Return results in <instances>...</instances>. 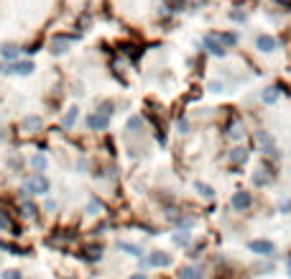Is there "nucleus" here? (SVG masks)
<instances>
[{"mask_svg":"<svg viewBox=\"0 0 291 279\" xmlns=\"http://www.w3.org/2000/svg\"><path fill=\"white\" fill-rule=\"evenodd\" d=\"M248 248H250L253 254H260V256H271V254L276 251V246H273L271 241H250Z\"/></svg>","mask_w":291,"mask_h":279,"instance_id":"6e6552de","label":"nucleus"},{"mask_svg":"<svg viewBox=\"0 0 291 279\" xmlns=\"http://www.w3.org/2000/svg\"><path fill=\"white\" fill-rule=\"evenodd\" d=\"M279 39L271 36V34H258L255 36V49L258 51H263V54H271V51H279Z\"/></svg>","mask_w":291,"mask_h":279,"instance_id":"20e7f679","label":"nucleus"},{"mask_svg":"<svg viewBox=\"0 0 291 279\" xmlns=\"http://www.w3.org/2000/svg\"><path fill=\"white\" fill-rule=\"evenodd\" d=\"M250 202H253L250 192H235L233 200H230V208H233V210H248Z\"/></svg>","mask_w":291,"mask_h":279,"instance_id":"0eeeda50","label":"nucleus"},{"mask_svg":"<svg viewBox=\"0 0 291 279\" xmlns=\"http://www.w3.org/2000/svg\"><path fill=\"white\" fill-rule=\"evenodd\" d=\"M77 115H80V108H67V113H64V118H61V128L64 131H69L72 126H74V121H77Z\"/></svg>","mask_w":291,"mask_h":279,"instance_id":"f8f14e48","label":"nucleus"},{"mask_svg":"<svg viewBox=\"0 0 291 279\" xmlns=\"http://www.w3.org/2000/svg\"><path fill=\"white\" fill-rule=\"evenodd\" d=\"M209 90H212V93H222V82H217V80L209 82Z\"/></svg>","mask_w":291,"mask_h":279,"instance_id":"c756f323","label":"nucleus"},{"mask_svg":"<svg viewBox=\"0 0 291 279\" xmlns=\"http://www.w3.org/2000/svg\"><path fill=\"white\" fill-rule=\"evenodd\" d=\"M289 277H291V264H289Z\"/></svg>","mask_w":291,"mask_h":279,"instance_id":"c9c22d12","label":"nucleus"},{"mask_svg":"<svg viewBox=\"0 0 291 279\" xmlns=\"http://www.w3.org/2000/svg\"><path fill=\"white\" fill-rule=\"evenodd\" d=\"M21 208H23V215H26V218H34V215H36V208H34L31 202H23Z\"/></svg>","mask_w":291,"mask_h":279,"instance_id":"bb28decb","label":"nucleus"},{"mask_svg":"<svg viewBox=\"0 0 291 279\" xmlns=\"http://www.w3.org/2000/svg\"><path fill=\"white\" fill-rule=\"evenodd\" d=\"M194 189H197V192L202 195V197H207V200L214 197V189H212L209 185H205V182H194Z\"/></svg>","mask_w":291,"mask_h":279,"instance_id":"f3484780","label":"nucleus"},{"mask_svg":"<svg viewBox=\"0 0 291 279\" xmlns=\"http://www.w3.org/2000/svg\"><path fill=\"white\" fill-rule=\"evenodd\" d=\"M212 36H214V39H217V41L222 44V46H225V49H233V46H235V44H238V34H233V31H214Z\"/></svg>","mask_w":291,"mask_h":279,"instance_id":"1a4fd4ad","label":"nucleus"},{"mask_svg":"<svg viewBox=\"0 0 291 279\" xmlns=\"http://www.w3.org/2000/svg\"><path fill=\"white\" fill-rule=\"evenodd\" d=\"M255 139H258L260 143L266 146V154H273V141H271V136L266 134V131H258V134H255Z\"/></svg>","mask_w":291,"mask_h":279,"instance_id":"dca6fc26","label":"nucleus"},{"mask_svg":"<svg viewBox=\"0 0 291 279\" xmlns=\"http://www.w3.org/2000/svg\"><path fill=\"white\" fill-rule=\"evenodd\" d=\"M77 41V36H69V34H59V36H54L51 41H49V51L51 54H67L69 51V46Z\"/></svg>","mask_w":291,"mask_h":279,"instance_id":"f03ea898","label":"nucleus"},{"mask_svg":"<svg viewBox=\"0 0 291 279\" xmlns=\"http://www.w3.org/2000/svg\"><path fill=\"white\" fill-rule=\"evenodd\" d=\"M276 3H279L284 10H291V0H276Z\"/></svg>","mask_w":291,"mask_h":279,"instance_id":"2f4dec72","label":"nucleus"},{"mask_svg":"<svg viewBox=\"0 0 291 279\" xmlns=\"http://www.w3.org/2000/svg\"><path fill=\"white\" fill-rule=\"evenodd\" d=\"M10 228H13V223H10L8 213H5V210H0V231H10Z\"/></svg>","mask_w":291,"mask_h":279,"instance_id":"5701e85b","label":"nucleus"},{"mask_svg":"<svg viewBox=\"0 0 291 279\" xmlns=\"http://www.w3.org/2000/svg\"><path fill=\"white\" fill-rule=\"evenodd\" d=\"M128 128H130V131H135V128H143V118H141V115H133V118L128 121Z\"/></svg>","mask_w":291,"mask_h":279,"instance_id":"a878e982","label":"nucleus"},{"mask_svg":"<svg viewBox=\"0 0 291 279\" xmlns=\"http://www.w3.org/2000/svg\"><path fill=\"white\" fill-rule=\"evenodd\" d=\"M97 210H102V205H100V202H89V213L97 215Z\"/></svg>","mask_w":291,"mask_h":279,"instance_id":"7c9ffc66","label":"nucleus"},{"mask_svg":"<svg viewBox=\"0 0 291 279\" xmlns=\"http://www.w3.org/2000/svg\"><path fill=\"white\" fill-rule=\"evenodd\" d=\"M107 126H110V113L97 110V113L87 115V128L89 131H107Z\"/></svg>","mask_w":291,"mask_h":279,"instance_id":"39448f33","label":"nucleus"},{"mask_svg":"<svg viewBox=\"0 0 291 279\" xmlns=\"http://www.w3.org/2000/svg\"><path fill=\"white\" fill-rule=\"evenodd\" d=\"M146 264H151V267H168V264H171V256L164 254V251H153L146 259Z\"/></svg>","mask_w":291,"mask_h":279,"instance_id":"9b49d317","label":"nucleus"},{"mask_svg":"<svg viewBox=\"0 0 291 279\" xmlns=\"http://www.w3.org/2000/svg\"><path fill=\"white\" fill-rule=\"evenodd\" d=\"M187 128H189L187 121H179V131H181V134H187Z\"/></svg>","mask_w":291,"mask_h":279,"instance_id":"72a5a7b5","label":"nucleus"},{"mask_svg":"<svg viewBox=\"0 0 291 279\" xmlns=\"http://www.w3.org/2000/svg\"><path fill=\"white\" fill-rule=\"evenodd\" d=\"M118 248H120V251H128L130 256H141V248H138V246H133V243L120 241V243H118Z\"/></svg>","mask_w":291,"mask_h":279,"instance_id":"aec40b11","label":"nucleus"},{"mask_svg":"<svg viewBox=\"0 0 291 279\" xmlns=\"http://www.w3.org/2000/svg\"><path fill=\"white\" fill-rule=\"evenodd\" d=\"M202 46L212 54V56H225L227 54V49L222 46V44L217 41V39H214L212 34H207V36H202Z\"/></svg>","mask_w":291,"mask_h":279,"instance_id":"423d86ee","label":"nucleus"},{"mask_svg":"<svg viewBox=\"0 0 291 279\" xmlns=\"http://www.w3.org/2000/svg\"><path fill=\"white\" fill-rule=\"evenodd\" d=\"M179 279H202V272H199L197 267H181Z\"/></svg>","mask_w":291,"mask_h":279,"instance_id":"4468645a","label":"nucleus"},{"mask_svg":"<svg viewBox=\"0 0 291 279\" xmlns=\"http://www.w3.org/2000/svg\"><path fill=\"white\" fill-rule=\"evenodd\" d=\"M102 256V248L100 246H89V248H84V259L87 261H97Z\"/></svg>","mask_w":291,"mask_h":279,"instance_id":"a211bd4d","label":"nucleus"},{"mask_svg":"<svg viewBox=\"0 0 291 279\" xmlns=\"http://www.w3.org/2000/svg\"><path fill=\"white\" fill-rule=\"evenodd\" d=\"M46 192H49V180H46L43 174L39 172L36 177H31V180L23 185L21 197H26V195H46Z\"/></svg>","mask_w":291,"mask_h":279,"instance_id":"f257e3e1","label":"nucleus"},{"mask_svg":"<svg viewBox=\"0 0 291 279\" xmlns=\"http://www.w3.org/2000/svg\"><path fill=\"white\" fill-rule=\"evenodd\" d=\"M291 210V200H284V205H281V213H289Z\"/></svg>","mask_w":291,"mask_h":279,"instance_id":"473e14b6","label":"nucleus"},{"mask_svg":"<svg viewBox=\"0 0 291 279\" xmlns=\"http://www.w3.org/2000/svg\"><path fill=\"white\" fill-rule=\"evenodd\" d=\"M245 159H248V151H245L243 146H238V149H233V154H230V161H233V164H243Z\"/></svg>","mask_w":291,"mask_h":279,"instance_id":"2eb2a0df","label":"nucleus"},{"mask_svg":"<svg viewBox=\"0 0 291 279\" xmlns=\"http://www.w3.org/2000/svg\"><path fill=\"white\" fill-rule=\"evenodd\" d=\"M43 126V121L39 118V115H28V118L23 121V128L28 131V134H36V131Z\"/></svg>","mask_w":291,"mask_h":279,"instance_id":"ddd939ff","label":"nucleus"},{"mask_svg":"<svg viewBox=\"0 0 291 279\" xmlns=\"http://www.w3.org/2000/svg\"><path fill=\"white\" fill-rule=\"evenodd\" d=\"M276 100H279V90H276V87H266L263 90V102L271 105V102H276Z\"/></svg>","mask_w":291,"mask_h":279,"instance_id":"412c9836","label":"nucleus"},{"mask_svg":"<svg viewBox=\"0 0 291 279\" xmlns=\"http://www.w3.org/2000/svg\"><path fill=\"white\" fill-rule=\"evenodd\" d=\"M260 172H263V169H260ZM260 172H258V174H255V177H253V182H255L258 187H260V185H266V182H268V177H266V174H260Z\"/></svg>","mask_w":291,"mask_h":279,"instance_id":"cd10ccee","label":"nucleus"},{"mask_svg":"<svg viewBox=\"0 0 291 279\" xmlns=\"http://www.w3.org/2000/svg\"><path fill=\"white\" fill-rule=\"evenodd\" d=\"M174 243H176V246H189V233H187V231L176 233V236H174Z\"/></svg>","mask_w":291,"mask_h":279,"instance_id":"b1692460","label":"nucleus"},{"mask_svg":"<svg viewBox=\"0 0 291 279\" xmlns=\"http://www.w3.org/2000/svg\"><path fill=\"white\" fill-rule=\"evenodd\" d=\"M46 164H49V161H46V156H43V154H36L34 159H31V167H34L36 172H43V169H46Z\"/></svg>","mask_w":291,"mask_h":279,"instance_id":"6ab92c4d","label":"nucleus"},{"mask_svg":"<svg viewBox=\"0 0 291 279\" xmlns=\"http://www.w3.org/2000/svg\"><path fill=\"white\" fill-rule=\"evenodd\" d=\"M34 69L36 64L31 62V59H15V62H8V72L15 77H28V75H34Z\"/></svg>","mask_w":291,"mask_h":279,"instance_id":"7ed1b4c3","label":"nucleus"},{"mask_svg":"<svg viewBox=\"0 0 291 279\" xmlns=\"http://www.w3.org/2000/svg\"><path fill=\"white\" fill-rule=\"evenodd\" d=\"M227 16H230V21H235V23H243L245 18H248V13H245V10H230Z\"/></svg>","mask_w":291,"mask_h":279,"instance_id":"4be33fe9","label":"nucleus"},{"mask_svg":"<svg viewBox=\"0 0 291 279\" xmlns=\"http://www.w3.org/2000/svg\"><path fill=\"white\" fill-rule=\"evenodd\" d=\"M130 279H146V274H141V272H138V274H133Z\"/></svg>","mask_w":291,"mask_h":279,"instance_id":"f704fd0d","label":"nucleus"},{"mask_svg":"<svg viewBox=\"0 0 291 279\" xmlns=\"http://www.w3.org/2000/svg\"><path fill=\"white\" fill-rule=\"evenodd\" d=\"M3 279H23V277H21V272H15V269H8V272L3 274Z\"/></svg>","mask_w":291,"mask_h":279,"instance_id":"c85d7f7f","label":"nucleus"},{"mask_svg":"<svg viewBox=\"0 0 291 279\" xmlns=\"http://www.w3.org/2000/svg\"><path fill=\"white\" fill-rule=\"evenodd\" d=\"M0 56H3L5 62H15L21 56V46H15V44H3V46H0Z\"/></svg>","mask_w":291,"mask_h":279,"instance_id":"9d476101","label":"nucleus"},{"mask_svg":"<svg viewBox=\"0 0 291 279\" xmlns=\"http://www.w3.org/2000/svg\"><path fill=\"white\" fill-rule=\"evenodd\" d=\"M227 134H230V139H240V136H243V126H240V123H233Z\"/></svg>","mask_w":291,"mask_h":279,"instance_id":"393cba45","label":"nucleus"}]
</instances>
